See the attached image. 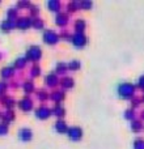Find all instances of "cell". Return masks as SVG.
<instances>
[{"label":"cell","mask_w":144,"mask_h":149,"mask_svg":"<svg viewBox=\"0 0 144 149\" xmlns=\"http://www.w3.org/2000/svg\"><path fill=\"white\" fill-rule=\"evenodd\" d=\"M68 71V67L66 63H58L57 67H55V74H58V76H66V73H67Z\"/></svg>","instance_id":"cb8c5ba5"},{"label":"cell","mask_w":144,"mask_h":149,"mask_svg":"<svg viewBox=\"0 0 144 149\" xmlns=\"http://www.w3.org/2000/svg\"><path fill=\"white\" fill-rule=\"evenodd\" d=\"M59 38L63 39V41H66V42H70L71 38H72V34H70V31H67V30H63L62 33L59 34Z\"/></svg>","instance_id":"f35d334b"},{"label":"cell","mask_w":144,"mask_h":149,"mask_svg":"<svg viewBox=\"0 0 144 149\" xmlns=\"http://www.w3.org/2000/svg\"><path fill=\"white\" fill-rule=\"evenodd\" d=\"M71 43L75 49H84L88 45V37L84 33H73L71 38Z\"/></svg>","instance_id":"3957f363"},{"label":"cell","mask_w":144,"mask_h":149,"mask_svg":"<svg viewBox=\"0 0 144 149\" xmlns=\"http://www.w3.org/2000/svg\"><path fill=\"white\" fill-rule=\"evenodd\" d=\"M17 107L20 109L22 113H29L33 110V100L29 95H25L24 98H21L17 102Z\"/></svg>","instance_id":"ba28073f"},{"label":"cell","mask_w":144,"mask_h":149,"mask_svg":"<svg viewBox=\"0 0 144 149\" xmlns=\"http://www.w3.org/2000/svg\"><path fill=\"white\" fill-rule=\"evenodd\" d=\"M47 8H49V10H51V12L54 13H60V8H62V3L59 1V0H49L47 1Z\"/></svg>","instance_id":"ac0fdd59"},{"label":"cell","mask_w":144,"mask_h":149,"mask_svg":"<svg viewBox=\"0 0 144 149\" xmlns=\"http://www.w3.org/2000/svg\"><path fill=\"white\" fill-rule=\"evenodd\" d=\"M42 39L46 45L49 46H55L58 45V42L60 41L59 38V34H57L54 30H45L43 34H42Z\"/></svg>","instance_id":"277c9868"},{"label":"cell","mask_w":144,"mask_h":149,"mask_svg":"<svg viewBox=\"0 0 144 149\" xmlns=\"http://www.w3.org/2000/svg\"><path fill=\"white\" fill-rule=\"evenodd\" d=\"M135 90H136V86L131 82H122L117 88L118 95L122 100H132L135 97Z\"/></svg>","instance_id":"6da1fadb"},{"label":"cell","mask_w":144,"mask_h":149,"mask_svg":"<svg viewBox=\"0 0 144 149\" xmlns=\"http://www.w3.org/2000/svg\"><path fill=\"white\" fill-rule=\"evenodd\" d=\"M68 21H70V17H68V15L64 13V12L58 13L57 17H55V24H57L59 28H64V26H67Z\"/></svg>","instance_id":"5bb4252c"},{"label":"cell","mask_w":144,"mask_h":149,"mask_svg":"<svg viewBox=\"0 0 144 149\" xmlns=\"http://www.w3.org/2000/svg\"><path fill=\"white\" fill-rule=\"evenodd\" d=\"M68 67V71H71V72H76V71H79L80 68H81V63L79 62V60H72L67 64Z\"/></svg>","instance_id":"83f0119b"},{"label":"cell","mask_w":144,"mask_h":149,"mask_svg":"<svg viewBox=\"0 0 144 149\" xmlns=\"http://www.w3.org/2000/svg\"><path fill=\"white\" fill-rule=\"evenodd\" d=\"M54 130H55V132H58V134H67L68 126L63 119H58L54 124Z\"/></svg>","instance_id":"e0dca14e"},{"label":"cell","mask_w":144,"mask_h":149,"mask_svg":"<svg viewBox=\"0 0 144 149\" xmlns=\"http://www.w3.org/2000/svg\"><path fill=\"white\" fill-rule=\"evenodd\" d=\"M59 85L62 86V90H70V89H72V88L75 86V81H73V79H72V77L64 76V77H62V79H60Z\"/></svg>","instance_id":"9a60e30c"},{"label":"cell","mask_w":144,"mask_h":149,"mask_svg":"<svg viewBox=\"0 0 144 149\" xmlns=\"http://www.w3.org/2000/svg\"><path fill=\"white\" fill-rule=\"evenodd\" d=\"M82 135H84L82 128H80V127H77V126L70 127V128H68V131H67L68 139L72 140V141H80V140L82 139Z\"/></svg>","instance_id":"52a82bcc"},{"label":"cell","mask_w":144,"mask_h":149,"mask_svg":"<svg viewBox=\"0 0 144 149\" xmlns=\"http://www.w3.org/2000/svg\"><path fill=\"white\" fill-rule=\"evenodd\" d=\"M18 139L22 143L31 141V139H33V131H31L30 128H28V127L20 128V131H18Z\"/></svg>","instance_id":"9c48e42d"},{"label":"cell","mask_w":144,"mask_h":149,"mask_svg":"<svg viewBox=\"0 0 144 149\" xmlns=\"http://www.w3.org/2000/svg\"><path fill=\"white\" fill-rule=\"evenodd\" d=\"M143 130V123L140 119H135V120L131 122V131L135 132V134H139Z\"/></svg>","instance_id":"d4e9b609"},{"label":"cell","mask_w":144,"mask_h":149,"mask_svg":"<svg viewBox=\"0 0 144 149\" xmlns=\"http://www.w3.org/2000/svg\"><path fill=\"white\" fill-rule=\"evenodd\" d=\"M135 110L134 109H127L126 111H124V119H127V120H130V122H132V120H135Z\"/></svg>","instance_id":"e575fe53"},{"label":"cell","mask_w":144,"mask_h":149,"mask_svg":"<svg viewBox=\"0 0 144 149\" xmlns=\"http://www.w3.org/2000/svg\"><path fill=\"white\" fill-rule=\"evenodd\" d=\"M37 98H38V101H41V102H45V101H47L50 98V94H49V92H46L45 89H39V90H37Z\"/></svg>","instance_id":"4316f807"},{"label":"cell","mask_w":144,"mask_h":149,"mask_svg":"<svg viewBox=\"0 0 144 149\" xmlns=\"http://www.w3.org/2000/svg\"><path fill=\"white\" fill-rule=\"evenodd\" d=\"M139 89H142L143 92H144V74L143 76H140L139 77V80H138V85H136Z\"/></svg>","instance_id":"60d3db41"},{"label":"cell","mask_w":144,"mask_h":149,"mask_svg":"<svg viewBox=\"0 0 144 149\" xmlns=\"http://www.w3.org/2000/svg\"><path fill=\"white\" fill-rule=\"evenodd\" d=\"M73 29L76 33H84L85 29H87V22L84 20H76L75 21V25H73Z\"/></svg>","instance_id":"603a6c76"},{"label":"cell","mask_w":144,"mask_h":149,"mask_svg":"<svg viewBox=\"0 0 144 149\" xmlns=\"http://www.w3.org/2000/svg\"><path fill=\"white\" fill-rule=\"evenodd\" d=\"M16 74V70L13 68V65H7V67H3L1 71H0V76L4 81H8V80L13 79Z\"/></svg>","instance_id":"30bf717a"},{"label":"cell","mask_w":144,"mask_h":149,"mask_svg":"<svg viewBox=\"0 0 144 149\" xmlns=\"http://www.w3.org/2000/svg\"><path fill=\"white\" fill-rule=\"evenodd\" d=\"M13 29H16V21L5 18L4 21L0 22V30H1L3 33H9V31H12Z\"/></svg>","instance_id":"4fadbf2b"},{"label":"cell","mask_w":144,"mask_h":149,"mask_svg":"<svg viewBox=\"0 0 144 149\" xmlns=\"http://www.w3.org/2000/svg\"><path fill=\"white\" fill-rule=\"evenodd\" d=\"M59 82H60V80L58 79V74H55V72L54 73H49L46 77H45V84H46V86H49V88L58 86Z\"/></svg>","instance_id":"7c38bea8"},{"label":"cell","mask_w":144,"mask_h":149,"mask_svg":"<svg viewBox=\"0 0 144 149\" xmlns=\"http://www.w3.org/2000/svg\"><path fill=\"white\" fill-rule=\"evenodd\" d=\"M16 28L20 29V30H28V29L33 28V18L30 16H22V17H18L16 21Z\"/></svg>","instance_id":"8992f818"},{"label":"cell","mask_w":144,"mask_h":149,"mask_svg":"<svg viewBox=\"0 0 144 149\" xmlns=\"http://www.w3.org/2000/svg\"><path fill=\"white\" fill-rule=\"evenodd\" d=\"M25 58L28 62H31L36 64L37 62H39L42 58V49L39 46H36V45H33V46H30L28 50H26L25 52Z\"/></svg>","instance_id":"7a4b0ae2"},{"label":"cell","mask_w":144,"mask_h":149,"mask_svg":"<svg viewBox=\"0 0 144 149\" xmlns=\"http://www.w3.org/2000/svg\"><path fill=\"white\" fill-rule=\"evenodd\" d=\"M8 89H9V84L7 81H0V97L5 95Z\"/></svg>","instance_id":"8d00e7d4"},{"label":"cell","mask_w":144,"mask_h":149,"mask_svg":"<svg viewBox=\"0 0 144 149\" xmlns=\"http://www.w3.org/2000/svg\"><path fill=\"white\" fill-rule=\"evenodd\" d=\"M142 101H143V102H144V94H143V97H142Z\"/></svg>","instance_id":"bcb514c9"},{"label":"cell","mask_w":144,"mask_h":149,"mask_svg":"<svg viewBox=\"0 0 144 149\" xmlns=\"http://www.w3.org/2000/svg\"><path fill=\"white\" fill-rule=\"evenodd\" d=\"M33 28L36 29V30H42V29L45 28V22L38 17L33 18Z\"/></svg>","instance_id":"836d02e7"},{"label":"cell","mask_w":144,"mask_h":149,"mask_svg":"<svg viewBox=\"0 0 144 149\" xmlns=\"http://www.w3.org/2000/svg\"><path fill=\"white\" fill-rule=\"evenodd\" d=\"M8 132H9V124L0 122V136H5Z\"/></svg>","instance_id":"74e56055"},{"label":"cell","mask_w":144,"mask_h":149,"mask_svg":"<svg viewBox=\"0 0 144 149\" xmlns=\"http://www.w3.org/2000/svg\"><path fill=\"white\" fill-rule=\"evenodd\" d=\"M34 115H36L37 119H39V120H46V119H49L50 116L52 115V111L50 107H47V106H38V107L34 110Z\"/></svg>","instance_id":"5b68a950"},{"label":"cell","mask_w":144,"mask_h":149,"mask_svg":"<svg viewBox=\"0 0 144 149\" xmlns=\"http://www.w3.org/2000/svg\"><path fill=\"white\" fill-rule=\"evenodd\" d=\"M132 147H134V149H144V139H142V137L135 139L132 143Z\"/></svg>","instance_id":"d590c367"},{"label":"cell","mask_w":144,"mask_h":149,"mask_svg":"<svg viewBox=\"0 0 144 149\" xmlns=\"http://www.w3.org/2000/svg\"><path fill=\"white\" fill-rule=\"evenodd\" d=\"M31 7V3L28 1V0H21V1H17V4H16V8H17L18 10H24V9H28Z\"/></svg>","instance_id":"f1b7e54d"},{"label":"cell","mask_w":144,"mask_h":149,"mask_svg":"<svg viewBox=\"0 0 144 149\" xmlns=\"http://www.w3.org/2000/svg\"><path fill=\"white\" fill-rule=\"evenodd\" d=\"M3 59V54H1V52H0V60H1Z\"/></svg>","instance_id":"f6af8a7d"},{"label":"cell","mask_w":144,"mask_h":149,"mask_svg":"<svg viewBox=\"0 0 144 149\" xmlns=\"http://www.w3.org/2000/svg\"><path fill=\"white\" fill-rule=\"evenodd\" d=\"M29 73H30L31 79H36V77H38L39 74H41V67H39L38 64H33L30 71H29Z\"/></svg>","instance_id":"f546056e"},{"label":"cell","mask_w":144,"mask_h":149,"mask_svg":"<svg viewBox=\"0 0 144 149\" xmlns=\"http://www.w3.org/2000/svg\"><path fill=\"white\" fill-rule=\"evenodd\" d=\"M79 5H80V9L82 10H89L93 8V3L90 0H81V1H79Z\"/></svg>","instance_id":"4dcf8cb0"},{"label":"cell","mask_w":144,"mask_h":149,"mask_svg":"<svg viewBox=\"0 0 144 149\" xmlns=\"http://www.w3.org/2000/svg\"><path fill=\"white\" fill-rule=\"evenodd\" d=\"M66 98L64 90H54L52 93H50V100L54 101L55 103H62Z\"/></svg>","instance_id":"2e32d148"},{"label":"cell","mask_w":144,"mask_h":149,"mask_svg":"<svg viewBox=\"0 0 144 149\" xmlns=\"http://www.w3.org/2000/svg\"><path fill=\"white\" fill-rule=\"evenodd\" d=\"M16 119V115H15V111L13 110H5L3 113V118H1V122L5 124H10L12 122H15Z\"/></svg>","instance_id":"d6986e66"},{"label":"cell","mask_w":144,"mask_h":149,"mask_svg":"<svg viewBox=\"0 0 144 149\" xmlns=\"http://www.w3.org/2000/svg\"><path fill=\"white\" fill-rule=\"evenodd\" d=\"M0 102H1V105L5 107V110H13V109L17 106V102H16L15 98L9 97V95H7V94L0 98Z\"/></svg>","instance_id":"8fae6325"},{"label":"cell","mask_w":144,"mask_h":149,"mask_svg":"<svg viewBox=\"0 0 144 149\" xmlns=\"http://www.w3.org/2000/svg\"><path fill=\"white\" fill-rule=\"evenodd\" d=\"M29 15H30L31 18H37L39 15V7L36 4H31V7L29 8Z\"/></svg>","instance_id":"d6a6232c"},{"label":"cell","mask_w":144,"mask_h":149,"mask_svg":"<svg viewBox=\"0 0 144 149\" xmlns=\"http://www.w3.org/2000/svg\"><path fill=\"white\" fill-rule=\"evenodd\" d=\"M7 18L8 20H12V21H17L18 18V9L17 8H9L7 10Z\"/></svg>","instance_id":"484cf974"},{"label":"cell","mask_w":144,"mask_h":149,"mask_svg":"<svg viewBox=\"0 0 144 149\" xmlns=\"http://www.w3.org/2000/svg\"><path fill=\"white\" fill-rule=\"evenodd\" d=\"M22 90L26 95L31 94V93L36 90V88H34V82L31 81V80H26V81L22 84Z\"/></svg>","instance_id":"7402d4cb"},{"label":"cell","mask_w":144,"mask_h":149,"mask_svg":"<svg viewBox=\"0 0 144 149\" xmlns=\"http://www.w3.org/2000/svg\"><path fill=\"white\" fill-rule=\"evenodd\" d=\"M51 111H52V115H55L58 119H62L66 115V109L60 103H55V106L51 109Z\"/></svg>","instance_id":"ffe728a7"},{"label":"cell","mask_w":144,"mask_h":149,"mask_svg":"<svg viewBox=\"0 0 144 149\" xmlns=\"http://www.w3.org/2000/svg\"><path fill=\"white\" fill-rule=\"evenodd\" d=\"M140 102H142V100H140V98L134 97V98H132V100H131V109L139 107V106H140Z\"/></svg>","instance_id":"ab89813d"},{"label":"cell","mask_w":144,"mask_h":149,"mask_svg":"<svg viewBox=\"0 0 144 149\" xmlns=\"http://www.w3.org/2000/svg\"><path fill=\"white\" fill-rule=\"evenodd\" d=\"M80 9V5H79V1H71L67 4V10L68 13H75Z\"/></svg>","instance_id":"1f68e13d"},{"label":"cell","mask_w":144,"mask_h":149,"mask_svg":"<svg viewBox=\"0 0 144 149\" xmlns=\"http://www.w3.org/2000/svg\"><path fill=\"white\" fill-rule=\"evenodd\" d=\"M26 64H28L26 58L25 56H20V58H17V59L13 62V68H15V70H24V68L26 67Z\"/></svg>","instance_id":"44dd1931"},{"label":"cell","mask_w":144,"mask_h":149,"mask_svg":"<svg viewBox=\"0 0 144 149\" xmlns=\"http://www.w3.org/2000/svg\"><path fill=\"white\" fill-rule=\"evenodd\" d=\"M140 119L144 120V110H142V113H140Z\"/></svg>","instance_id":"7bdbcfd3"},{"label":"cell","mask_w":144,"mask_h":149,"mask_svg":"<svg viewBox=\"0 0 144 149\" xmlns=\"http://www.w3.org/2000/svg\"><path fill=\"white\" fill-rule=\"evenodd\" d=\"M10 84H12V85H9V86L10 88H13V89H16V88H18V86H20V84H18V82H10Z\"/></svg>","instance_id":"b9f144b4"},{"label":"cell","mask_w":144,"mask_h":149,"mask_svg":"<svg viewBox=\"0 0 144 149\" xmlns=\"http://www.w3.org/2000/svg\"><path fill=\"white\" fill-rule=\"evenodd\" d=\"M1 118H3V113L0 111V120H1Z\"/></svg>","instance_id":"ee69618b"}]
</instances>
